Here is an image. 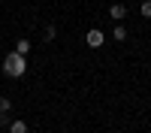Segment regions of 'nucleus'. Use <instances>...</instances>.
<instances>
[{
    "label": "nucleus",
    "mask_w": 151,
    "mask_h": 133,
    "mask_svg": "<svg viewBox=\"0 0 151 133\" xmlns=\"http://www.w3.org/2000/svg\"><path fill=\"white\" fill-rule=\"evenodd\" d=\"M24 73H27V58H24V55L12 52V55L3 58V76H9V79H21Z\"/></svg>",
    "instance_id": "f257e3e1"
},
{
    "label": "nucleus",
    "mask_w": 151,
    "mask_h": 133,
    "mask_svg": "<svg viewBox=\"0 0 151 133\" xmlns=\"http://www.w3.org/2000/svg\"><path fill=\"white\" fill-rule=\"evenodd\" d=\"M85 42L91 45V48H100V45H103V30H97V27H91V30L85 33Z\"/></svg>",
    "instance_id": "f03ea898"
},
{
    "label": "nucleus",
    "mask_w": 151,
    "mask_h": 133,
    "mask_svg": "<svg viewBox=\"0 0 151 133\" xmlns=\"http://www.w3.org/2000/svg\"><path fill=\"white\" fill-rule=\"evenodd\" d=\"M109 15L115 18V21H124V15H127V6H124V3H115V6H109Z\"/></svg>",
    "instance_id": "7ed1b4c3"
},
{
    "label": "nucleus",
    "mask_w": 151,
    "mask_h": 133,
    "mask_svg": "<svg viewBox=\"0 0 151 133\" xmlns=\"http://www.w3.org/2000/svg\"><path fill=\"white\" fill-rule=\"evenodd\" d=\"M15 52H18V55H27V52H30V40H24V36H21V40L15 42Z\"/></svg>",
    "instance_id": "20e7f679"
},
{
    "label": "nucleus",
    "mask_w": 151,
    "mask_h": 133,
    "mask_svg": "<svg viewBox=\"0 0 151 133\" xmlns=\"http://www.w3.org/2000/svg\"><path fill=\"white\" fill-rule=\"evenodd\" d=\"M112 36H115L118 42H124V40H127V27H124V24H118V27L112 30Z\"/></svg>",
    "instance_id": "39448f33"
},
{
    "label": "nucleus",
    "mask_w": 151,
    "mask_h": 133,
    "mask_svg": "<svg viewBox=\"0 0 151 133\" xmlns=\"http://www.w3.org/2000/svg\"><path fill=\"white\" fill-rule=\"evenodd\" d=\"M9 133H27V124H24V121H12V124H9Z\"/></svg>",
    "instance_id": "423d86ee"
},
{
    "label": "nucleus",
    "mask_w": 151,
    "mask_h": 133,
    "mask_svg": "<svg viewBox=\"0 0 151 133\" xmlns=\"http://www.w3.org/2000/svg\"><path fill=\"white\" fill-rule=\"evenodd\" d=\"M55 33H58V30H55V24H48L45 33H42V36H45V42H52V40H55Z\"/></svg>",
    "instance_id": "0eeeda50"
},
{
    "label": "nucleus",
    "mask_w": 151,
    "mask_h": 133,
    "mask_svg": "<svg viewBox=\"0 0 151 133\" xmlns=\"http://www.w3.org/2000/svg\"><path fill=\"white\" fill-rule=\"evenodd\" d=\"M9 109H12V103L6 100V97H0V115H6V112H9Z\"/></svg>",
    "instance_id": "6e6552de"
},
{
    "label": "nucleus",
    "mask_w": 151,
    "mask_h": 133,
    "mask_svg": "<svg viewBox=\"0 0 151 133\" xmlns=\"http://www.w3.org/2000/svg\"><path fill=\"white\" fill-rule=\"evenodd\" d=\"M139 12H142V15H145V18H151V0H145V3L139 6Z\"/></svg>",
    "instance_id": "1a4fd4ad"
}]
</instances>
